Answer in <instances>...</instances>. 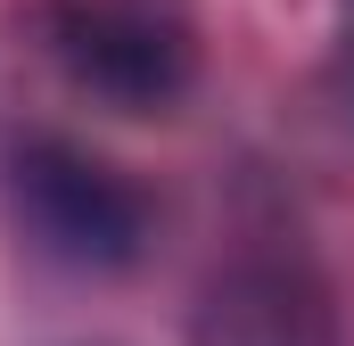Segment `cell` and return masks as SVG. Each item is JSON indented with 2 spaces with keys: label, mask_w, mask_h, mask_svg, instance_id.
Masks as SVG:
<instances>
[{
  "label": "cell",
  "mask_w": 354,
  "mask_h": 346,
  "mask_svg": "<svg viewBox=\"0 0 354 346\" xmlns=\"http://www.w3.org/2000/svg\"><path fill=\"white\" fill-rule=\"evenodd\" d=\"M330 99H338V116L354 124V33L338 42V58H330Z\"/></svg>",
  "instance_id": "cell-4"
},
{
  "label": "cell",
  "mask_w": 354,
  "mask_h": 346,
  "mask_svg": "<svg viewBox=\"0 0 354 346\" xmlns=\"http://www.w3.org/2000/svg\"><path fill=\"white\" fill-rule=\"evenodd\" d=\"M50 58L66 83L91 91L115 116H157L189 91V33L140 0H58L50 8Z\"/></svg>",
  "instance_id": "cell-2"
},
{
  "label": "cell",
  "mask_w": 354,
  "mask_h": 346,
  "mask_svg": "<svg viewBox=\"0 0 354 346\" xmlns=\"http://www.w3.org/2000/svg\"><path fill=\"white\" fill-rule=\"evenodd\" d=\"M0 198H8L17 239L58 272H124L149 248V198L58 132H33L8 149Z\"/></svg>",
  "instance_id": "cell-1"
},
{
  "label": "cell",
  "mask_w": 354,
  "mask_h": 346,
  "mask_svg": "<svg viewBox=\"0 0 354 346\" xmlns=\"http://www.w3.org/2000/svg\"><path fill=\"white\" fill-rule=\"evenodd\" d=\"M189 346H346V330L330 280L305 256H239L206 280Z\"/></svg>",
  "instance_id": "cell-3"
}]
</instances>
